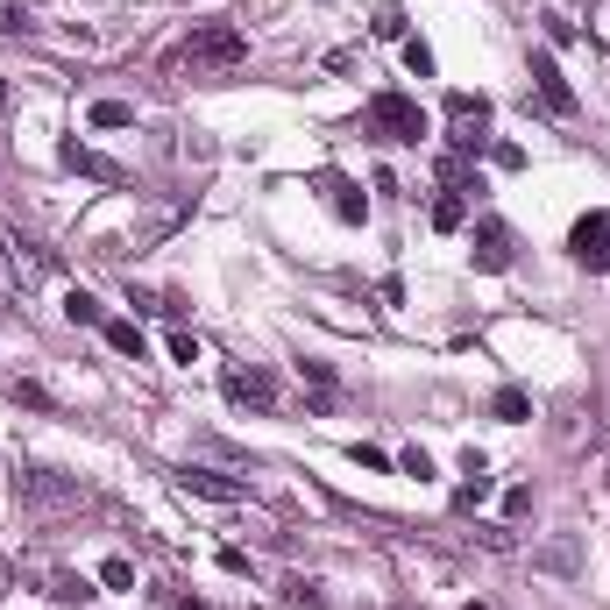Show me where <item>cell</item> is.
Returning <instances> with one entry per match:
<instances>
[{
    "mask_svg": "<svg viewBox=\"0 0 610 610\" xmlns=\"http://www.w3.org/2000/svg\"><path fill=\"white\" fill-rule=\"evenodd\" d=\"M242 57H249V36H242L235 22H206V29L178 50V64H185V71H235Z\"/></svg>",
    "mask_w": 610,
    "mask_h": 610,
    "instance_id": "6da1fadb",
    "label": "cell"
},
{
    "mask_svg": "<svg viewBox=\"0 0 610 610\" xmlns=\"http://www.w3.org/2000/svg\"><path fill=\"white\" fill-rule=\"evenodd\" d=\"M369 128L384 135V142H419V135H426V114H419V100H405V93H376V100H369Z\"/></svg>",
    "mask_w": 610,
    "mask_h": 610,
    "instance_id": "7a4b0ae2",
    "label": "cell"
},
{
    "mask_svg": "<svg viewBox=\"0 0 610 610\" xmlns=\"http://www.w3.org/2000/svg\"><path fill=\"white\" fill-rule=\"evenodd\" d=\"M447 121H454V149H462V157H476L483 149V128H490V100L483 93H447Z\"/></svg>",
    "mask_w": 610,
    "mask_h": 610,
    "instance_id": "3957f363",
    "label": "cell"
},
{
    "mask_svg": "<svg viewBox=\"0 0 610 610\" xmlns=\"http://www.w3.org/2000/svg\"><path fill=\"white\" fill-rule=\"evenodd\" d=\"M568 249H575L582 270L610 277V213H582V220H575V235H568Z\"/></svg>",
    "mask_w": 610,
    "mask_h": 610,
    "instance_id": "277c9868",
    "label": "cell"
},
{
    "mask_svg": "<svg viewBox=\"0 0 610 610\" xmlns=\"http://www.w3.org/2000/svg\"><path fill=\"white\" fill-rule=\"evenodd\" d=\"M532 86H540V100H547V114H561V121H575V86L561 79V64H554V50H532Z\"/></svg>",
    "mask_w": 610,
    "mask_h": 610,
    "instance_id": "5b68a950",
    "label": "cell"
},
{
    "mask_svg": "<svg viewBox=\"0 0 610 610\" xmlns=\"http://www.w3.org/2000/svg\"><path fill=\"white\" fill-rule=\"evenodd\" d=\"M469 256H476V270H511V227L497 220V213H483L476 220V235H469Z\"/></svg>",
    "mask_w": 610,
    "mask_h": 610,
    "instance_id": "8992f818",
    "label": "cell"
},
{
    "mask_svg": "<svg viewBox=\"0 0 610 610\" xmlns=\"http://www.w3.org/2000/svg\"><path fill=\"white\" fill-rule=\"evenodd\" d=\"M178 490H185V497H206V504H242V497H249V483L220 476V469H178Z\"/></svg>",
    "mask_w": 610,
    "mask_h": 610,
    "instance_id": "52a82bcc",
    "label": "cell"
},
{
    "mask_svg": "<svg viewBox=\"0 0 610 610\" xmlns=\"http://www.w3.org/2000/svg\"><path fill=\"white\" fill-rule=\"evenodd\" d=\"M227 398L249 405V412H270L277 405V376L270 369H227Z\"/></svg>",
    "mask_w": 610,
    "mask_h": 610,
    "instance_id": "ba28073f",
    "label": "cell"
},
{
    "mask_svg": "<svg viewBox=\"0 0 610 610\" xmlns=\"http://www.w3.org/2000/svg\"><path fill=\"white\" fill-rule=\"evenodd\" d=\"M43 277V256H29L15 235H0V284H8V291H29Z\"/></svg>",
    "mask_w": 610,
    "mask_h": 610,
    "instance_id": "9c48e42d",
    "label": "cell"
},
{
    "mask_svg": "<svg viewBox=\"0 0 610 610\" xmlns=\"http://www.w3.org/2000/svg\"><path fill=\"white\" fill-rule=\"evenodd\" d=\"M64 164L79 178H93V185H128V171L114 157H100V149H86V142H64Z\"/></svg>",
    "mask_w": 610,
    "mask_h": 610,
    "instance_id": "30bf717a",
    "label": "cell"
},
{
    "mask_svg": "<svg viewBox=\"0 0 610 610\" xmlns=\"http://www.w3.org/2000/svg\"><path fill=\"white\" fill-rule=\"evenodd\" d=\"M313 185H320V192H327V206H334V213H341V220H362V213H369V199H362V192H355V185H348V178H341V171H320V178H313Z\"/></svg>",
    "mask_w": 610,
    "mask_h": 610,
    "instance_id": "8fae6325",
    "label": "cell"
},
{
    "mask_svg": "<svg viewBox=\"0 0 610 610\" xmlns=\"http://www.w3.org/2000/svg\"><path fill=\"white\" fill-rule=\"evenodd\" d=\"M433 227H440V235H462V227H469V192H440L433 199Z\"/></svg>",
    "mask_w": 610,
    "mask_h": 610,
    "instance_id": "7c38bea8",
    "label": "cell"
},
{
    "mask_svg": "<svg viewBox=\"0 0 610 610\" xmlns=\"http://www.w3.org/2000/svg\"><path fill=\"white\" fill-rule=\"evenodd\" d=\"M64 320H71V327H107V313H100L93 291H71V298H64Z\"/></svg>",
    "mask_w": 610,
    "mask_h": 610,
    "instance_id": "4fadbf2b",
    "label": "cell"
},
{
    "mask_svg": "<svg viewBox=\"0 0 610 610\" xmlns=\"http://www.w3.org/2000/svg\"><path fill=\"white\" fill-rule=\"evenodd\" d=\"M100 334H107V348H114V355H135V362H142V327H135V320H107Z\"/></svg>",
    "mask_w": 610,
    "mask_h": 610,
    "instance_id": "5bb4252c",
    "label": "cell"
},
{
    "mask_svg": "<svg viewBox=\"0 0 610 610\" xmlns=\"http://www.w3.org/2000/svg\"><path fill=\"white\" fill-rule=\"evenodd\" d=\"M490 412H497V419H504V426H518V419H532V398H525V391H511V384H504V391H497V398H490Z\"/></svg>",
    "mask_w": 610,
    "mask_h": 610,
    "instance_id": "9a60e30c",
    "label": "cell"
},
{
    "mask_svg": "<svg viewBox=\"0 0 610 610\" xmlns=\"http://www.w3.org/2000/svg\"><path fill=\"white\" fill-rule=\"evenodd\" d=\"M490 497V469H476V476H462V490H454V511H476Z\"/></svg>",
    "mask_w": 610,
    "mask_h": 610,
    "instance_id": "2e32d148",
    "label": "cell"
},
{
    "mask_svg": "<svg viewBox=\"0 0 610 610\" xmlns=\"http://www.w3.org/2000/svg\"><path fill=\"white\" fill-rule=\"evenodd\" d=\"M128 121H135L128 100H93V128H128Z\"/></svg>",
    "mask_w": 610,
    "mask_h": 610,
    "instance_id": "e0dca14e",
    "label": "cell"
},
{
    "mask_svg": "<svg viewBox=\"0 0 610 610\" xmlns=\"http://www.w3.org/2000/svg\"><path fill=\"white\" fill-rule=\"evenodd\" d=\"M405 71H412V79H433V50L419 36H405Z\"/></svg>",
    "mask_w": 610,
    "mask_h": 610,
    "instance_id": "ac0fdd59",
    "label": "cell"
},
{
    "mask_svg": "<svg viewBox=\"0 0 610 610\" xmlns=\"http://www.w3.org/2000/svg\"><path fill=\"white\" fill-rule=\"evenodd\" d=\"M8 391H15L22 405H36V412H50V405H57V398H50V391L36 384V376H15V384H8Z\"/></svg>",
    "mask_w": 610,
    "mask_h": 610,
    "instance_id": "d6986e66",
    "label": "cell"
},
{
    "mask_svg": "<svg viewBox=\"0 0 610 610\" xmlns=\"http://www.w3.org/2000/svg\"><path fill=\"white\" fill-rule=\"evenodd\" d=\"M50 596H57V603H86L93 589H86L79 575H50Z\"/></svg>",
    "mask_w": 610,
    "mask_h": 610,
    "instance_id": "ffe728a7",
    "label": "cell"
},
{
    "mask_svg": "<svg viewBox=\"0 0 610 610\" xmlns=\"http://www.w3.org/2000/svg\"><path fill=\"white\" fill-rule=\"evenodd\" d=\"M100 582H107V589H135V568L114 554V561H100Z\"/></svg>",
    "mask_w": 610,
    "mask_h": 610,
    "instance_id": "44dd1931",
    "label": "cell"
},
{
    "mask_svg": "<svg viewBox=\"0 0 610 610\" xmlns=\"http://www.w3.org/2000/svg\"><path fill=\"white\" fill-rule=\"evenodd\" d=\"M490 164H497V171H525V149H518V142H490Z\"/></svg>",
    "mask_w": 610,
    "mask_h": 610,
    "instance_id": "7402d4cb",
    "label": "cell"
},
{
    "mask_svg": "<svg viewBox=\"0 0 610 610\" xmlns=\"http://www.w3.org/2000/svg\"><path fill=\"white\" fill-rule=\"evenodd\" d=\"M398 469H405V476H433V454H426V447H405Z\"/></svg>",
    "mask_w": 610,
    "mask_h": 610,
    "instance_id": "603a6c76",
    "label": "cell"
},
{
    "mask_svg": "<svg viewBox=\"0 0 610 610\" xmlns=\"http://www.w3.org/2000/svg\"><path fill=\"white\" fill-rule=\"evenodd\" d=\"M171 362H199V334L178 327V334H171Z\"/></svg>",
    "mask_w": 610,
    "mask_h": 610,
    "instance_id": "cb8c5ba5",
    "label": "cell"
},
{
    "mask_svg": "<svg viewBox=\"0 0 610 610\" xmlns=\"http://www.w3.org/2000/svg\"><path fill=\"white\" fill-rule=\"evenodd\" d=\"M355 462H362V469H376V476H384V469H398V462H391L384 447H355Z\"/></svg>",
    "mask_w": 610,
    "mask_h": 610,
    "instance_id": "d4e9b609",
    "label": "cell"
},
{
    "mask_svg": "<svg viewBox=\"0 0 610 610\" xmlns=\"http://www.w3.org/2000/svg\"><path fill=\"white\" fill-rule=\"evenodd\" d=\"M469 610H483V603H469Z\"/></svg>",
    "mask_w": 610,
    "mask_h": 610,
    "instance_id": "484cf974",
    "label": "cell"
}]
</instances>
